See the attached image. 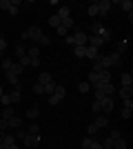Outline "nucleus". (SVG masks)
Returning a JSON list of instances; mask_svg holds the SVG:
<instances>
[{
	"label": "nucleus",
	"instance_id": "1",
	"mask_svg": "<svg viewBox=\"0 0 133 149\" xmlns=\"http://www.w3.org/2000/svg\"><path fill=\"white\" fill-rule=\"evenodd\" d=\"M87 40H89V33L82 29H76V33H73V42H76V47H87Z\"/></svg>",
	"mask_w": 133,
	"mask_h": 149
},
{
	"label": "nucleus",
	"instance_id": "2",
	"mask_svg": "<svg viewBox=\"0 0 133 149\" xmlns=\"http://www.w3.org/2000/svg\"><path fill=\"white\" fill-rule=\"evenodd\" d=\"M40 140H42V138H40V134H27L25 136V140H22V145H25V147H38L40 145Z\"/></svg>",
	"mask_w": 133,
	"mask_h": 149
},
{
	"label": "nucleus",
	"instance_id": "3",
	"mask_svg": "<svg viewBox=\"0 0 133 149\" xmlns=\"http://www.w3.org/2000/svg\"><path fill=\"white\" fill-rule=\"evenodd\" d=\"M44 33H42V29H40V27H29V29H27V38H29V40H33V42H38L40 38H42Z\"/></svg>",
	"mask_w": 133,
	"mask_h": 149
},
{
	"label": "nucleus",
	"instance_id": "4",
	"mask_svg": "<svg viewBox=\"0 0 133 149\" xmlns=\"http://www.w3.org/2000/svg\"><path fill=\"white\" fill-rule=\"evenodd\" d=\"M93 125L98 127V129H104V127H109V116L107 113H98L93 120Z\"/></svg>",
	"mask_w": 133,
	"mask_h": 149
},
{
	"label": "nucleus",
	"instance_id": "5",
	"mask_svg": "<svg viewBox=\"0 0 133 149\" xmlns=\"http://www.w3.org/2000/svg\"><path fill=\"white\" fill-rule=\"evenodd\" d=\"M95 5H98V11H100V16L104 18V16L109 13V9H111V0H98Z\"/></svg>",
	"mask_w": 133,
	"mask_h": 149
},
{
	"label": "nucleus",
	"instance_id": "6",
	"mask_svg": "<svg viewBox=\"0 0 133 149\" xmlns=\"http://www.w3.org/2000/svg\"><path fill=\"white\" fill-rule=\"evenodd\" d=\"M113 107H115V102H113V98H102V113H111L113 111Z\"/></svg>",
	"mask_w": 133,
	"mask_h": 149
},
{
	"label": "nucleus",
	"instance_id": "7",
	"mask_svg": "<svg viewBox=\"0 0 133 149\" xmlns=\"http://www.w3.org/2000/svg\"><path fill=\"white\" fill-rule=\"evenodd\" d=\"M118 96H120L122 100H129L133 96V87H120L118 89Z\"/></svg>",
	"mask_w": 133,
	"mask_h": 149
},
{
	"label": "nucleus",
	"instance_id": "8",
	"mask_svg": "<svg viewBox=\"0 0 133 149\" xmlns=\"http://www.w3.org/2000/svg\"><path fill=\"white\" fill-rule=\"evenodd\" d=\"M102 54L100 49H93V47H87V54H84V58H89V60H98Z\"/></svg>",
	"mask_w": 133,
	"mask_h": 149
},
{
	"label": "nucleus",
	"instance_id": "9",
	"mask_svg": "<svg viewBox=\"0 0 133 149\" xmlns=\"http://www.w3.org/2000/svg\"><path fill=\"white\" fill-rule=\"evenodd\" d=\"M127 49H129V40H127V38H124V40H120V42H115V54H120V56H122Z\"/></svg>",
	"mask_w": 133,
	"mask_h": 149
},
{
	"label": "nucleus",
	"instance_id": "10",
	"mask_svg": "<svg viewBox=\"0 0 133 149\" xmlns=\"http://www.w3.org/2000/svg\"><path fill=\"white\" fill-rule=\"evenodd\" d=\"M56 16H58L60 20H64V18H71V7H60Z\"/></svg>",
	"mask_w": 133,
	"mask_h": 149
},
{
	"label": "nucleus",
	"instance_id": "11",
	"mask_svg": "<svg viewBox=\"0 0 133 149\" xmlns=\"http://www.w3.org/2000/svg\"><path fill=\"white\" fill-rule=\"evenodd\" d=\"M5 78H7L9 82H11L13 87H18V85H20V78H18L16 74H13V71H5Z\"/></svg>",
	"mask_w": 133,
	"mask_h": 149
},
{
	"label": "nucleus",
	"instance_id": "12",
	"mask_svg": "<svg viewBox=\"0 0 133 149\" xmlns=\"http://www.w3.org/2000/svg\"><path fill=\"white\" fill-rule=\"evenodd\" d=\"M51 96H58L60 100H64V96H67V89H64V85H56V89H53V93Z\"/></svg>",
	"mask_w": 133,
	"mask_h": 149
},
{
	"label": "nucleus",
	"instance_id": "13",
	"mask_svg": "<svg viewBox=\"0 0 133 149\" xmlns=\"http://www.w3.org/2000/svg\"><path fill=\"white\" fill-rule=\"evenodd\" d=\"M120 82H122V87H133V76L131 74H122Z\"/></svg>",
	"mask_w": 133,
	"mask_h": 149
},
{
	"label": "nucleus",
	"instance_id": "14",
	"mask_svg": "<svg viewBox=\"0 0 133 149\" xmlns=\"http://www.w3.org/2000/svg\"><path fill=\"white\" fill-rule=\"evenodd\" d=\"M9 123V129H20V125H22V120L18 118V116H11V118L7 120Z\"/></svg>",
	"mask_w": 133,
	"mask_h": 149
},
{
	"label": "nucleus",
	"instance_id": "15",
	"mask_svg": "<svg viewBox=\"0 0 133 149\" xmlns=\"http://www.w3.org/2000/svg\"><path fill=\"white\" fill-rule=\"evenodd\" d=\"M109 60H111V65H113V67H118V65H122V56H120V54H115V51H113V54H109Z\"/></svg>",
	"mask_w": 133,
	"mask_h": 149
},
{
	"label": "nucleus",
	"instance_id": "16",
	"mask_svg": "<svg viewBox=\"0 0 133 149\" xmlns=\"http://www.w3.org/2000/svg\"><path fill=\"white\" fill-rule=\"evenodd\" d=\"M51 80H53V76H51L49 71H42V74L38 76V82H40V85H47V82H51Z\"/></svg>",
	"mask_w": 133,
	"mask_h": 149
},
{
	"label": "nucleus",
	"instance_id": "17",
	"mask_svg": "<svg viewBox=\"0 0 133 149\" xmlns=\"http://www.w3.org/2000/svg\"><path fill=\"white\" fill-rule=\"evenodd\" d=\"M38 116H40V109H38V107H29V109H27V118H29V120H36Z\"/></svg>",
	"mask_w": 133,
	"mask_h": 149
},
{
	"label": "nucleus",
	"instance_id": "18",
	"mask_svg": "<svg viewBox=\"0 0 133 149\" xmlns=\"http://www.w3.org/2000/svg\"><path fill=\"white\" fill-rule=\"evenodd\" d=\"M102 29H104V25H102V22H93V25H91V33H89V36H100Z\"/></svg>",
	"mask_w": 133,
	"mask_h": 149
},
{
	"label": "nucleus",
	"instance_id": "19",
	"mask_svg": "<svg viewBox=\"0 0 133 149\" xmlns=\"http://www.w3.org/2000/svg\"><path fill=\"white\" fill-rule=\"evenodd\" d=\"M27 56L31 60H36V58H40V49L38 47H27Z\"/></svg>",
	"mask_w": 133,
	"mask_h": 149
},
{
	"label": "nucleus",
	"instance_id": "20",
	"mask_svg": "<svg viewBox=\"0 0 133 149\" xmlns=\"http://www.w3.org/2000/svg\"><path fill=\"white\" fill-rule=\"evenodd\" d=\"M87 82H89V85H98V82H100V74H95V71H89Z\"/></svg>",
	"mask_w": 133,
	"mask_h": 149
},
{
	"label": "nucleus",
	"instance_id": "21",
	"mask_svg": "<svg viewBox=\"0 0 133 149\" xmlns=\"http://www.w3.org/2000/svg\"><path fill=\"white\" fill-rule=\"evenodd\" d=\"M16 56H18V60H20L22 56H27V47H25L22 42H18V45H16Z\"/></svg>",
	"mask_w": 133,
	"mask_h": 149
},
{
	"label": "nucleus",
	"instance_id": "22",
	"mask_svg": "<svg viewBox=\"0 0 133 149\" xmlns=\"http://www.w3.org/2000/svg\"><path fill=\"white\" fill-rule=\"evenodd\" d=\"M100 82H111V69H102L100 71Z\"/></svg>",
	"mask_w": 133,
	"mask_h": 149
},
{
	"label": "nucleus",
	"instance_id": "23",
	"mask_svg": "<svg viewBox=\"0 0 133 149\" xmlns=\"http://www.w3.org/2000/svg\"><path fill=\"white\" fill-rule=\"evenodd\" d=\"M20 98H22V93H20V89H13V91L9 93V100H11V105H13V102H20Z\"/></svg>",
	"mask_w": 133,
	"mask_h": 149
},
{
	"label": "nucleus",
	"instance_id": "24",
	"mask_svg": "<svg viewBox=\"0 0 133 149\" xmlns=\"http://www.w3.org/2000/svg\"><path fill=\"white\" fill-rule=\"evenodd\" d=\"M118 5H120L127 13H133V2H131V0H122V2H118Z\"/></svg>",
	"mask_w": 133,
	"mask_h": 149
},
{
	"label": "nucleus",
	"instance_id": "25",
	"mask_svg": "<svg viewBox=\"0 0 133 149\" xmlns=\"http://www.w3.org/2000/svg\"><path fill=\"white\" fill-rule=\"evenodd\" d=\"M87 13L91 16V18H95V16H100V11H98V5H95V2H91V5H89V9H87Z\"/></svg>",
	"mask_w": 133,
	"mask_h": 149
},
{
	"label": "nucleus",
	"instance_id": "26",
	"mask_svg": "<svg viewBox=\"0 0 133 149\" xmlns=\"http://www.w3.org/2000/svg\"><path fill=\"white\" fill-rule=\"evenodd\" d=\"M100 38H102V42H111V31L104 27V29L100 31Z\"/></svg>",
	"mask_w": 133,
	"mask_h": 149
},
{
	"label": "nucleus",
	"instance_id": "27",
	"mask_svg": "<svg viewBox=\"0 0 133 149\" xmlns=\"http://www.w3.org/2000/svg\"><path fill=\"white\" fill-rule=\"evenodd\" d=\"M11 71H13V74H16V76H18V78H20V76H22V71H25V67H22V65H20V62H13V67H11Z\"/></svg>",
	"mask_w": 133,
	"mask_h": 149
},
{
	"label": "nucleus",
	"instance_id": "28",
	"mask_svg": "<svg viewBox=\"0 0 133 149\" xmlns=\"http://www.w3.org/2000/svg\"><path fill=\"white\" fill-rule=\"evenodd\" d=\"M53 89H56V82H53V80L47 82V85H42V91H44V93H49V96L53 93Z\"/></svg>",
	"mask_w": 133,
	"mask_h": 149
},
{
	"label": "nucleus",
	"instance_id": "29",
	"mask_svg": "<svg viewBox=\"0 0 133 149\" xmlns=\"http://www.w3.org/2000/svg\"><path fill=\"white\" fill-rule=\"evenodd\" d=\"M91 111H93V113H102V100H93V105H91Z\"/></svg>",
	"mask_w": 133,
	"mask_h": 149
},
{
	"label": "nucleus",
	"instance_id": "30",
	"mask_svg": "<svg viewBox=\"0 0 133 149\" xmlns=\"http://www.w3.org/2000/svg\"><path fill=\"white\" fill-rule=\"evenodd\" d=\"M113 149H127V140H124V138H118V140H113Z\"/></svg>",
	"mask_w": 133,
	"mask_h": 149
},
{
	"label": "nucleus",
	"instance_id": "31",
	"mask_svg": "<svg viewBox=\"0 0 133 149\" xmlns=\"http://www.w3.org/2000/svg\"><path fill=\"white\" fill-rule=\"evenodd\" d=\"M11 116H16V111H13V109H11V105H9V107H5V111H2V118H5V120H9Z\"/></svg>",
	"mask_w": 133,
	"mask_h": 149
},
{
	"label": "nucleus",
	"instance_id": "32",
	"mask_svg": "<svg viewBox=\"0 0 133 149\" xmlns=\"http://www.w3.org/2000/svg\"><path fill=\"white\" fill-rule=\"evenodd\" d=\"M2 143H5L7 147H9V145H13V143H18V140H16V136H13V134H5V140H2Z\"/></svg>",
	"mask_w": 133,
	"mask_h": 149
},
{
	"label": "nucleus",
	"instance_id": "33",
	"mask_svg": "<svg viewBox=\"0 0 133 149\" xmlns=\"http://www.w3.org/2000/svg\"><path fill=\"white\" fill-rule=\"evenodd\" d=\"M73 54H76V58H84V54H87V47H73Z\"/></svg>",
	"mask_w": 133,
	"mask_h": 149
},
{
	"label": "nucleus",
	"instance_id": "34",
	"mask_svg": "<svg viewBox=\"0 0 133 149\" xmlns=\"http://www.w3.org/2000/svg\"><path fill=\"white\" fill-rule=\"evenodd\" d=\"M49 25L53 27V29H56V27H60V25H62V20L58 18V16H51V18H49Z\"/></svg>",
	"mask_w": 133,
	"mask_h": 149
},
{
	"label": "nucleus",
	"instance_id": "35",
	"mask_svg": "<svg viewBox=\"0 0 133 149\" xmlns=\"http://www.w3.org/2000/svg\"><path fill=\"white\" fill-rule=\"evenodd\" d=\"M56 31H58V36H62V38H67V36H69V29H67V27H62V25H60V27H56Z\"/></svg>",
	"mask_w": 133,
	"mask_h": 149
},
{
	"label": "nucleus",
	"instance_id": "36",
	"mask_svg": "<svg viewBox=\"0 0 133 149\" xmlns=\"http://www.w3.org/2000/svg\"><path fill=\"white\" fill-rule=\"evenodd\" d=\"M16 62H20L22 67H31V58H29V56H22L20 60H16Z\"/></svg>",
	"mask_w": 133,
	"mask_h": 149
},
{
	"label": "nucleus",
	"instance_id": "37",
	"mask_svg": "<svg viewBox=\"0 0 133 149\" xmlns=\"http://www.w3.org/2000/svg\"><path fill=\"white\" fill-rule=\"evenodd\" d=\"M98 131H100V129H98V127H95L93 123H91V125H89V127H87V134H89V136H91V138H93L95 134H98Z\"/></svg>",
	"mask_w": 133,
	"mask_h": 149
},
{
	"label": "nucleus",
	"instance_id": "38",
	"mask_svg": "<svg viewBox=\"0 0 133 149\" xmlns=\"http://www.w3.org/2000/svg\"><path fill=\"white\" fill-rule=\"evenodd\" d=\"M27 134H40V127H38V123H31V125H29Z\"/></svg>",
	"mask_w": 133,
	"mask_h": 149
},
{
	"label": "nucleus",
	"instance_id": "39",
	"mask_svg": "<svg viewBox=\"0 0 133 149\" xmlns=\"http://www.w3.org/2000/svg\"><path fill=\"white\" fill-rule=\"evenodd\" d=\"M11 67H13V60H2V71H11Z\"/></svg>",
	"mask_w": 133,
	"mask_h": 149
},
{
	"label": "nucleus",
	"instance_id": "40",
	"mask_svg": "<svg viewBox=\"0 0 133 149\" xmlns=\"http://www.w3.org/2000/svg\"><path fill=\"white\" fill-rule=\"evenodd\" d=\"M78 89H80V93H87L89 89H91V85H89V82L84 80V82H80V85H78Z\"/></svg>",
	"mask_w": 133,
	"mask_h": 149
},
{
	"label": "nucleus",
	"instance_id": "41",
	"mask_svg": "<svg viewBox=\"0 0 133 149\" xmlns=\"http://www.w3.org/2000/svg\"><path fill=\"white\" fill-rule=\"evenodd\" d=\"M102 149H113V140H111V138H104V140H102Z\"/></svg>",
	"mask_w": 133,
	"mask_h": 149
},
{
	"label": "nucleus",
	"instance_id": "42",
	"mask_svg": "<svg viewBox=\"0 0 133 149\" xmlns=\"http://www.w3.org/2000/svg\"><path fill=\"white\" fill-rule=\"evenodd\" d=\"M73 25H76V20H73V18H64L62 20V27H67V29H71Z\"/></svg>",
	"mask_w": 133,
	"mask_h": 149
},
{
	"label": "nucleus",
	"instance_id": "43",
	"mask_svg": "<svg viewBox=\"0 0 133 149\" xmlns=\"http://www.w3.org/2000/svg\"><path fill=\"white\" fill-rule=\"evenodd\" d=\"M9 7H11V0H0V9L2 11H9Z\"/></svg>",
	"mask_w": 133,
	"mask_h": 149
},
{
	"label": "nucleus",
	"instance_id": "44",
	"mask_svg": "<svg viewBox=\"0 0 133 149\" xmlns=\"http://www.w3.org/2000/svg\"><path fill=\"white\" fill-rule=\"evenodd\" d=\"M16 140H25V136H27V131H22V129H16Z\"/></svg>",
	"mask_w": 133,
	"mask_h": 149
},
{
	"label": "nucleus",
	"instance_id": "45",
	"mask_svg": "<svg viewBox=\"0 0 133 149\" xmlns=\"http://www.w3.org/2000/svg\"><path fill=\"white\" fill-rule=\"evenodd\" d=\"M131 111H133V109H127V107H124V109L120 111V116H122L124 120H129V118H131Z\"/></svg>",
	"mask_w": 133,
	"mask_h": 149
},
{
	"label": "nucleus",
	"instance_id": "46",
	"mask_svg": "<svg viewBox=\"0 0 133 149\" xmlns=\"http://www.w3.org/2000/svg\"><path fill=\"white\" fill-rule=\"evenodd\" d=\"M33 93H36V96H42V85H40V82H36V85H33Z\"/></svg>",
	"mask_w": 133,
	"mask_h": 149
},
{
	"label": "nucleus",
	"instance_id": "47",
	"mask_svg": "<svg viewBox=\"0 0 133 149\" xmlns=\"http://www.w3.org/2000/svg\"><path fill=\"white\" fill-rule=\"evenodd\" d=\"M0 131H5V134L9 131V123H7L5 118H0Z\"/></svg>",
	"mask_w": 133,
	"mask_h": 149
},
{
	"label": "nucleus",
	"instance_id": "48",
	"mask_svg": "<svg viewBox=\"0 0 133 149\" xmlns=\"http://www.w3.org/2000/svg\"><path fill=\"white\" fill-rule=\"evenodd\" d=\"M102 98H107V96H104L100 89H93V100H102Z\"/></svg>",
	"mask_w": 133,
	"mask_h": 149
},
{
	"label": "nucleus",
	"instance_id": "49",
	"mask_svg": "<svg viewBox=\"0 0 133 149\" xmlns=\"http://www.w3.org/2000/svg\"><path fill=\"white\" fill-rule=\"evenodd\" d=\"M109 138H111V140H118V138H122V131H120V129H113Z\"/></svg>",
	"mask_w": 133,
	"mask_h": 149
},
{
	"label": "nucleus",
	"instance_id": "50",
	"mask_svg": "<svg viewBox=\"0 0 133 149\" xmlns=\"http://www.w3.org/2000/svg\"><path fill=\"white\" fill-rule=\"evenodd\" d=\"M0 105H5V107H9V105H11V100H9V93H5V96L0 98Z\"/></svg>",
	"mask_w": 133,
	"mask_h": 149
},
{
	"label": "nucleus",
	"instance_id": "51",
	"mask_svg": "<svg viewBox=\"0 0 133 149\" xmlns=\"http://www.w3.org/2000/svg\"><path fill=\"white\" fill-rule=\"evenodd\" d=\"M38 42L42 45V47H47V45H51V38H49V36H42V38L38 40Z\"/></svg>",
	"mask_w": 133,
	"mask_h": 149
},
{
	"label": "nucleus",
	"instance_id": "52",
	"mask_svg": "<svg viewBox=\"0 0 133 149\" xmlns=\"http://www.w3.org/2000/svg\"><path fill=\"white\" fill-rule=\"evenodd\" d=\"M91 140H93L91 136H87V138H84V140H82V149H89V147H91Z\"/></svg>",
	"mask_w": 133,
	"mask_h": 149
},
{
	"label": "nucleus",
	"instance_id": "53",
	"mask_svg": "<svg viewBox=\"0 0 133 149\" xmlns=\"http://www.w3.org/2000/svg\"><path fill=\"white\" fill-rule=\"evenodd\" d=\"M89 149H102V143L93 138V140H91V147H89Z\"/></svg>",
	"mask_w": 133,
	"mask_h": 149
},
{
	"label": "nucleus",
	"instance_id": "54",
	"mask_svg": "<svg viewBox=\"0 0 133 149\" xmlns=\"http://www.w3.org/2000/svg\"><path fill=\"white\" fill-rule=\"evenodd\" d=\"M5 49H7V40H5V36H2V33H0V51H2V54H5Z\"/></svg>",
	"mask_w": 133,
	"mask_h": 149
},
{
	"label": "nucleus",
	"instance_id": "55",
	"mask_svg": "<svg viewBox=\"0 0 133 149\" xmlns=\"http://www.w3.org/2000/svg\"><path fill=\"white\" fill-rule=\"evenodd\" d=\"M62 100L58 98V96H49V105H60Z\"/></svg>",
	"mask_w": 133,
	"mask_h": 149
},
{
	"label": "nucleus",
	"instance_id": "56",
	"mask_svg": "<svg viewBox=\"0 0 133 149\" xmlns=\"http://www.w3.org/2000/svg\"><path fill=\"white\" fill-rule=\"evenodd\" d=\"M64 42L71 45V47H76V42H73V36H67V38H64Z\"/></svg>",
	"mask_w": 133,
	"mask_h": 149
},
{
	"label": "nucleus",
	"instance_id": "57",
	"mask_svg": "<svg viewBox=\"0 0 133 149\" xmlns=\"http://www.w3.org/2000/svg\"><path fill=\"white\" fill-rule=\"evenodd\" d=\"M40 62H42V60H40V58H36V60H31V67H33V69H38V67H40Z\"/></svg>",
	"mask_w": 133,
	"mask_h": 149
},
{
	"label": "nucleus",
	"instance_id": "58",
	"mask_svg": "<svg viewBox=\"0 0 133 149\" xmlns=\"http://www.w3.org/2000/svg\"><path fill=\"white\" fill-rule=\"evenodd\" d=\"M124 107H127V109H133V100H131V98L124 100Z\"/></svg>",
	"mask_w": 133,
	"mask_h": 149
},
{
	"label": "nucleus",
	"instance_id": "59",
	"mask_svg": "<svg viewBox=\"0 0 133 149\" xmlns=\"http://www.w3.org/2000/svg\"><path fill=\"white\" fill-rule=\"evenodd\" d=\"M9 149H20V145H18V143H13V145H9Z\"/></svg>",
	"mask_w": 133,
	"mask_h": 149
},
{
	"label": "nucleus",
	"instance_id": "60",
	"mask_svg": "<svg viewBox=\"0 0 133 149\" xmlns=\"http://www.w3.org/2000/svg\"><path fill=\"white\" fill-rule=\"evenodd\" d=\"M2 140H5V131H0V143H2Z\"/></svg>",
	"mask_w": 133,
	"mask_h": 149
},
{
	"label": "nucleus",
	"instance_id": "61",
	"mask_svg": "<svg viewBox=\"0 0 133 149\" xmlns=\"http://www.w3.org/2000/svg\"><path fill=\"white\" fill-rule=\"evenodd\" d=\"M0 149H9V147H7V145H5V143H0Z\"/></svg>",
	"mask_w": 133,
	"mask_h": 149
},
{
	"label": "nucleus",
	"instance_id": "62",
	"mask_svg": "<svg viewBox=\"0 0 133 149\" xmlns=\"http://www.w3.org/2000/svg\"><path fill=\"white\" fill-rule=\"evenodd\" d=\"M2 96H5V89H2V87H0V98H2Z\"/></svg>",
	"mask_w": 133,
	"mask_h": 149
},
{
	"label": "nucleus",
	"instance_id": "63",
	"mask_svg": "<svg viewBox=\"0 0 133 149\" xmlns=\"http://www.w3.org/2000/svg\"><path fill=\"white\" fill-rule=\"evenodd\" d=\"M2 56H5V54H2V51H0V60H2Z\"/></svg>",
	"mask_w": 133,
	"mask_h": 149
}]
</instances>
